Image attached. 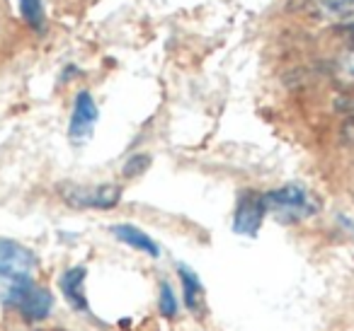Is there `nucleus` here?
<instances>
[{
    "label": "nucleus",
    "mask_w": 354,
    "mask_h": 331,
    "mask_svg": "<svg viewBox=\"0 0 354 331\" xmlns=\"http://www.w3.org/2000/svg\"><path fill=\"white\" fill-rule=\"evenodd\" d=\"M265 196V208L270 215H274L279 223H301V220L313 218L320 210V203L306 186L286 184L270 191Z\"/></svg>",
    "instance_id": "1"
},
{
    "label": "nucleus",
    "mask_w": 354,
    "mask_h": 331,
    "mask_svg": "<svg viewBox=\"0 0 354 331\" xmlns=\"http://www.w3.org/2000/svg\"><path fill=\"white\" fill-rule=\"evenodd\" d=\"M59 194L71 208L83 210H109L122 201V186L117 184H73L66 181Z\"/></svg>",
    "instance_id": "2"
},
{
    "label": "nucleus",
    "mask_w": 354,
    "mask_h": 331,
    "mask_svg": "<svg viewBox=\"0 0 354 331\" xmlns=\"http://www.w3.org/2000/svg\"><path fill=\"white\" fill-rule=\"evenodd\" d=\"M6 302L20 312V317L30 324L35 321H44L54 310V295L46 288H37L32 281L15 283L8 290Z\"/></svg>",
    "instance_id": "3"
},
{
    "label": "nucleus",
    "mask_w": 354,
    "mask_h": 331,
    "mask_svg": "<svg viewBox=\"0 0 354 331\" xmlns=\"http://www.w3.org/2000/svg\"><path fill=\"white\" fill-rule=\"evenodd\" d=\"M37 266L39 261L32 249H27L15 239L0 237V281H6L8 285L32 281Z\"/></svg>",
    "instance_id": "4"
},
{
    "label": "nucleus",
    "mask_w": 354,
    "mask_h": 331,
    "mask_svg": "<svg viewBox=\"0 0 354 331\" xmlns=\"http://www.w3.org/2000/svg\"><path fill=\"white\" fill-rule=\"evenodd\" d=\"M265 196L255 194V191H245L241 194L236 203V213H233V232L241 237H257L262 223H265Z\"/></svg>",
    "instance_id": "5"
},
{
    "label": "nucleus",
    "mask_w": 354,
    "mask_h": 331,
    "mask_svg": "<svg viewBox=\"0 0 354 331\" xmlns=\"http://www.w3.org/2000/svg\"><path fill=\"white\" fill-rule=\"evenodd\" d=\"M100 109L95 104L93 94L90 92H78L73 102V112H71V123H68V138L75 146H83L93 138L95 126H97Z\"/></svg>",
    "instance_id": "6"
},
{
    "label": "nucleus",
    "mask_w": 354,
    "mask_h": 331,
    "mask_svg": "<svg viewBox=\"0 0 354 331\" xmlns=\"http://www.w3.org/2000/svg\"><path fill=\"white\" fill-rule=\"evenodd\" d=\"M85 281H88V268L73 266L61 273L59 288L64 300L73 307L75 312H88V292H85Z\"/></svg>",
    "instance_id": "7"
},
{
    "label": "nucleus",
    "mask_w": 354,
    "mask_h": 331,
    "mask_svg": "<svg viewBox=\"0 0 354 331\" xmlns=\"http://www.w3.org/2000/svg\"><path fill=\"white\" fill-rule=\"evenodd\" d=\"M112 234L119 242L127 244V247L136 249V252L146 254V257H151V259H160V244L148 232H143L141 228H136V225H129V223L112 225Z\"/></svg>",
    "instance_id": "8"
},
{
    "label": "nucleus",
    "mask_w": 354,
    "mask_h": 331,
    "mask_svg": "<svg viewBox=\"0 0 354 331\" xmlns=\"http://www.w3.org/2000/svg\"><path fill=\"white\" fill-rule=\"evenodd\" d=\"M177 276H180V283H183V297H185L187 310L199 312L204 302V285H202V281H199L197 271H192L189 266L180 263V266H177Z\"/></svg>",
    "instance_id": "9"
},
{
    "label": "nucleus",
    "mask_w": 354,
    "mask_h": 331,
    "mask_svg": "<svg viewBox=\"0 0 354 331\" xmlns=\"http://www.w3.org/2000/svg\"><path fill=\"white\" fill-rule=\"evenodd\" d=\"M20 12L32 30H44V0H20Z\"/></svg>",
    "instance_id": "10"
},
{
    "label": "nucleus",
    "mask_w": 354,
    "mask_h": 331,
    "mask_svg": "<svg viewBox=\"0 0 354 331\" xmlns=\"http://www.w3.org/2000/svg\"><path fill=\"white\" fill-rule=\"evenodd\" d=\"M158 310H160V314L167 317V319H172V317L177 314V310H180V302H177L175 290H172V285L165 281H162L160 288H158Z\"/></svg>",
    "instance_id": "11"
},
{
    "label": "nucleus",
    "mask_w": 354,
    "mask_h": 331,
    "mask_svg": "<svg viewBox=\"0 0 354 331\" xmlns=\"http://www.w3.org/2000/svg\"><path fill=\"white\" fill-rule=\"evenodd\" d=\"M148 165H151V157H148V155H136V157H131V160L127 162V167H124V174H127V177L141 174Z\"/></svg>",
    "instance_id": "12"
},
{
    "label": "nucleus",
    "mask_w": 354,
    "mask_h": 331,
    "mask_svg": "<svg viewBox=\"0 0 354 331\" xmlns=\"http://www.w3.org/2000/svg\"><path fill=\"white\" fill-rule=\"evenodd\" d=\"M323 8L328 12H349L354 10V0H323Z\"/></svg>",
    "instance_id": "13"
},
{
    "label": "nucleus",
    "mask_w": 354,
    "mask_h": 331,
    "mask_svg": "<svg viewBox=\"0 0 354 331\" xmlns=\"http://www.w3.org/2000/svg\"><path fill=\"white\" fill-rule=\"evenodd\" d=\"M342 73L347 75L349 80H354V49L342 59Z\"/></svg>",
    "instance_id": "14"
},
{
    "label": "nucleus",
    "mask_w": 354,
    "mask_h": 331,
    "mask_svg": "<svg viewBox=\"0 0 354 331\" xmlns=\"http://www.w3.org/2000/svg\"><path fill=\"white\" fill-rule=\"evenodd\" d=\"M339 220H342V223H344V225H347V230H349V232H354V223H349V220H347V218H339Z\"/></svg>",
    "instance_id": "15"
},
{
    "label": "nucleus",
    "mask_w": 354,
    "mask_h": 331,
    "mask_svg": "<svg viewBox=\"0 0 354 331\" xmlns=\"http://www.w3.org/2000/svg\"><path fill=\"white\" fill-rule=\"evenodd\" d=\"M352 30H354V25H352Z\"/></svg>",
    "instance_id": "16"
}]
</instances>
